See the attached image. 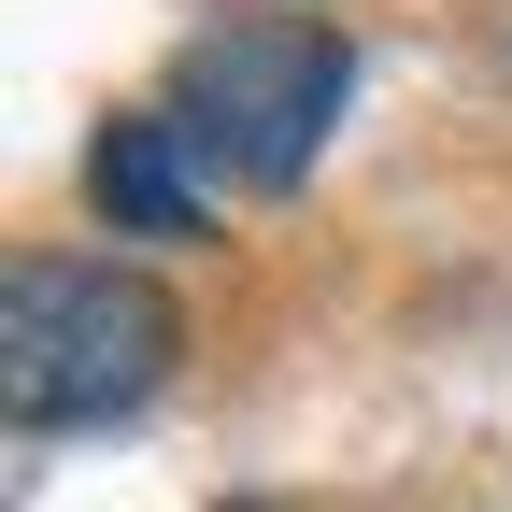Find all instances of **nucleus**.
<instances>
[{
	"label": "nucleus",
	"instance_id": "obj_1",
	"mask_svg": "<svg viewBox=\"0 0 512 512\" xmlns=\"http://www.w3.org/2000/svg\"><path fill=\"white\" fill-rule=\"evenodd\" d=\"M185 313L100 256H15L0 285V413L15 427H114L171 384Z\"/></svg>",
	"mask_w": 512,
	"mask_h": 512
},
{
	"label": "nucleus",
	"instance_id": "obj_4",
	"mask_svg": "<svg viewBox=\"0 0 512 512\" xmlns=\"http://www.w3.org/2000/svg\"><path fill=\"white\" fill-rule=\"evenodd\" d=\"M228 512H256V498H228Z\"/></svg>",
	"mask_w": 512,
	"mask_h": 512
},
{
	"label": "nucleus",
	"instance_id": "obj_2",
	"mask_svg": "<svg viewBox=\"0 0 512 512\" xmlns=\"http://www.w3.org/2000/svg\"><path fill=\"white\" fill-rule=\"evenodd\" d=\"M356 100V43L328 15H228L185 43V72H171V128H185V157L228 171V185H299L313 157H328V128Z\"/></svg>",
	"mask_w": 512,
	"mask_h": 512
},
{
	"label": "nucleus",
	"instance_id": "obj_3",
	"mask_svg": "<svg viewBox=\"0 0 512 512\" xmlns=\"http://www.w3.org/2000/svg\"><path fill=\"white\" fill-rule=\"evenodd\" d=\"M86 185H100V214L143 228V242H185V228H200V157H185L171 114H114L100 157H86Z\"/></svg>",
	"mask_w": 512,
	"mask_h": 512
}]
</instances>
